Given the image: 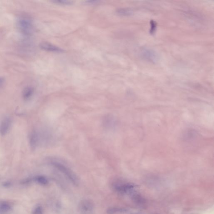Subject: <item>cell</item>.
<instances>
[{
	"label": "cell",
	"instance_id": "obj_1",
	"mask_svg": "<svg viewBox=\"0 0 214 214\" xmlns=\"http://www.w3.org/2000/svg\"><path fill=\"white\" fill-rule=\"evenodd\" d=\"M16 25L19 30L23 35L29 36L33 32L34 27L31 21L26 18L21 17L18 19Z\"/></svg>",
	"mask_w": 214,
	"mask_h": 214
},
{
	"label": "cell",
	"instance_id": "obj_2",
	"mask_svg": "<svg viewBox=\"0 0 214 214\" xmlns=\"http://www.w3.org/2000/svg\"><path fill=\"white\" fill-rule=\"evenodd\" d=\"M51 164L62 173L70 182L74 185L77 186L79 184V180L76 175L69 168L63 165L62 163L56 162H51Z\"/></svg>",
	"mask_w": 214,
	"mask_h": 214
},
{
	"label": "cell",
	"instance_id": "obj_3",
	"mask_svg": "<svg viewBox=\"0 0 214 214\" xmlns=\"http://www.w3.org/2000/svg\"><path fill=\"white\" fill-rule=\"evenodd\" d=\"M137 185L133 183L115 184L113 188L116 191L121 194H132L134 192Z\"/></svg>",
	"mask_w": 214,
	"mask_h": 214
},
{
	"label": "cell",
	"instance_id": "obj_4",
	"mask_svg": "<svg viewBox=\"0 0 214 214\" xmlns=\"http://www.w3.org/2000/svg\"><path fill=\"white\" fill-rule=\"evenodd\" d=\"M78 210L81 214H93L94 210L93 203L89 200H84L78 204Z\"/></svg>",
	"mask_w": 214,
	"mask_h": 214
},
{
	"label": "cell",
	"instance_id": "obj_5",
	"mask_svg": "<svg viewBox=\"0 0 214 214\" xmlns=\"http://www.w3.org/2000/svg\"><path fill=\"white\" fill-rule=\"evenodd\" d=\"M142 57L147 60L155 63L158 60V56L157 54L154 50L148 48H143L141 51Z\"/></svg>",
	"mask_w": 214,
	"mask_h": 214
},
{
	"label": "cell",
	"instance_id": "obj_6",
	"mask_svg": "<svg viewBox=\"0 0 214 214\" xmlns=\"http://www.w3.org/2000/svg\"><path fill=\"white\" fill-rule=\"evenodd\" d=\"M40 47L45 51L57 53H63L64 50L59 47L56 46L47 42H42L40 44Z\"/></svg>",
	"mask_w": 214,
	"mask_h": 214
},
{
	"label": "cell",
	"instance_id": "obj_7",
	"mask_svg": "<svg viewBox=\"0 0 214 214\" xmlns=\"http://www.w3.org/2000/svg\"><path fill=\"white\" fill-rule=\"evenodd\" d=\"M11 122L10 117H6L3 119L0 124V134L3 136L7 134L11 125Z\"/></svg>",
	"mask_w": 214,
	"mask_h": 214
},
{
	"label": "cell",
	"instance_id": "obj_8",
	"mask_svg": "<svg viewBox=\"0 0 214 214\" xmlns=\"http://www.w3.org/2000/svg\"><path fill=\"white\" fill-rule=\"evenodd\" d=\"M39 141L38 134L35 130L31 132L29 136V144L31 149L35 150L37 147Z\"/></svg>",
	"mask_w": 214,
	"mask_h": 214
},
{
	"label": "cell",
	"instance_id": "obj_9",
	"mask_svg": "<svg viewBox=\"0 0 214 214\" xmlns=\"http://www.w3.org/2000/svg\"><path fill=\"white\" fill-rule=\"evenodd\" d=\"M34 90L31 87H27L25 88L22 93V97L23 99L28 100L33 95Z\"/></svg>",
	"mask_w": 214,
	"mask_h": 214
},
{
	"label": "cell",
	"instance_id": "obj_10",
	"mask_svg": "<svg viewBox=\"0 0 214 214\" xmlns=\"http://www.w3.org/2000/svg\"><path fill=\"white\" fill-rule=\"evenodd\" d=\"M116 12L117 14L121 16H130L134 14L133 10L129 8H121L117 9Z\"/></svg>",
	"mask_w": 214,
	"mask_h": 214
},
{
	"label": "cell",
	"instance_id": "obj_11",
	"mask_svg": "<svg viewBox=\"0 0 214 214\" xmlns=\"http://www.w3.org/2000/svg\"><path fill=\"white\" fill-rule=\"evenodd\" d=\"M11 209L10 204L6 202L0 203V214H4L10 211Z\"/></svg>",
	"mask_w": 214,
	"mask_h": 214
},
{
	"label": "cell",
	"instance_id": "obj_12",
	"mask_svg": "<svg viewBox=\"0 0 214 214\" xmlns=\"http://www.w3.org/2000/svg\"><path fill=\"white\" fill-rule=\"evenodd\" d=\"M35 180L42 185H47L48 183L47 179L45 177L42 176H38L35 178Z\"/></svg>",
	"mask_w": 214,
	"mask_h": 214
},
{
	"label": "cell",
	"instance_id": "obj_13",
	"mask_svg": "<svg viewBox=\"0 0 214 214\" xmlns=\"http://www.w3.org/2000/svg\"><path fill=\"white\" fill-rule=\"evenodd\" d=\"M123 211H125L124 209L113 208L108 209L107 210V212L109 214H114L119 212H123Z\"/></svg>",
	"mask_w": 214,
	"mask_h": 214
},
{
	"label": "cell",
	"instance_id": "obj_14",
	"mask_svg": "<svg viewBox=\"0 0 214 214\" xmlns=\"http://www.w3.org/2000/svg\"><path fill=\"white\" fill-rule=\"evenodd\" d=\"M54 3L56 4L61 5H71L72 4L73 2L71 1H68V0H54L52 1Z\"/></svg>",
	"mask_w": 214,
	"mask_h": 214
},
{
	"label": "cell",
	"instance_id": "obj_15",
	"mask_svg": "<svg viewBox=\"0 0 214 214\" xmlns=\"http://www.w3.org/2000/svg\"><path fill=\"white\" fill-rule=\"evenodd\" d=\"M150 33L151 34H154L156 30V23L154 21L151 20L150 22Z\"/></svg>",
	"mask_w": 214,
	"mask_h": 214
},
{
	"label": "cell",
	"instance_id": "obj_16",
	"mask_svg": "<svg viewBox=\"0 0 214 214\" xmlns=\"http://www.w3.org/2000/svg\"><path fill=\"white\" fill-rule=\"evenodd\" d=\"M33 214H43V210L41 206H37L34 209Z\"/></svg>",
	"mask_w": 214,
	"mask_h": 214
},
{
	"label": "cell",
	"instance_id": "obj_17",
	"mask_svg": "<svg viewBox=\"0 0 214 214\" xmlns=\"http://www.w3.org/2000/svg\"><path fill=\"white\" fill-rule=\"evenodd\" d=\"M5 82V80L4 77H0V89L2 88L3 87Z\"/></svg>",
	"mask_w": 214,
	"mask_h": 214
},
{
	"label": "cell",
	"instance_id": "obj_18",
	"mask_svg": "<svg viewBox=\"0 0 214 214\" xmlns=\"http://www.w3.org/2000/svg\"><path fill=\"white\" fill-rule=\"evenodd\" d=\"M98 2H99L97 1H90L86 2V3L89 4H95L98 3Z\"/></svg>",
	"mask_w": 214,
	"mask_h": 214
}]
</instances>
